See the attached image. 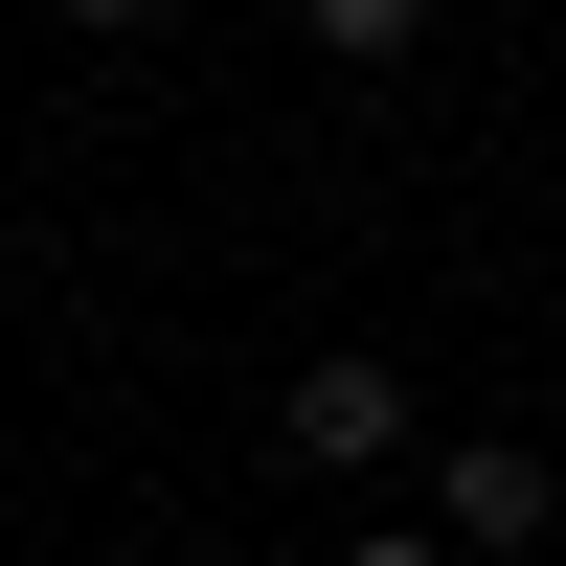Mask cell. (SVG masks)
Masks as SVG:
<instances>
[{"mask_svg":"<svg viewBox=\"0 0 566 566\" xmlns=\"http://www.w3.org/2000/svg\"><path fill=\"white\" fill-rule=\"evenodd\" d=\"M340 566H476V544H453V522H408V544H340Z\"/></svg>","mask_w":566,"mask_h":566,"instance_id":"cell-4","label":"cell"},{"mask_svg":"<svg viewBox=\"0 0 566 566\" xmlns=\"http://www.w3.org/2000/svg\"><path fill=\"white\" fill-rule=\"evenodd\" d=\"M431 522H453V544H476V566H522V544L566 522V476H544V453H522V431H453V453H431Z\"/></svg>","mask_w":566,"mask_h":566,"instance_id":"cell-1","label":"cell"},{"mask_svg":"<svg viewBox=\"0 0 566 566\" xmlns=\"http://www.w3.org/2000/svg\"><path fill=\"white\" fill-rule=\"evenodd\" d=\"M69 23H159V0H69Z\"/></svg>","mask_w":566,"mask_h":566,"instance_id":"cell-5","label":"cell"},{"mask_svg":"<svg viewBox=\"0 0 566 566\" xmlns=\"http://www.w3.org/2000/svg\"><path fill=\"white\" fill-rule=\"evenodd\" d=\"M317 45H340V69H386V45H431V0H295Z\"/></svg>","mask_w":566,"mask_h":566,"instance_id":"cell-3","label":"cell"},{"mask_svg":"<svg viewBox=\"0 0 566 566\" xmlns=\"http://www.w3.org/2000/svg\"><path fill=\"white\" fill-rule=\"evenodd\" d=\"M272 431H295V476H363V453H408V386H386V363H363V340H317Z\"/></svg>","mask_w":566,"mask_h":566,"instance_id":"cell-2","label":"cell"}]
</instances>
